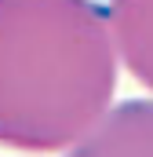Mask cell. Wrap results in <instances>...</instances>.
Here are the masks:
<instances>
[{"label": "cell", "instance_id": "obj_2", "mask_svg": "<svg viewBox=\"0 0 153 157\" xmlns=\"http://www.w3.org/2000/svg\"><path fill=\"white\" fill-rule=\"evenodd\" d=\"M66 157H153V99L113 102Z\"/></svg>", "mask_w": 153, "mask_h": 157}, {"label": "cell", "instance_id": "obj_3", "mask_svg": "<svg viewBox=\"0 0 153 157\" xmlns=\"http://www.w3.org/2000/svg\"><path fill=\"white\" fill-rule=\"evenodd\" d=\"M106 22L117 48V62L131 70L153 91V0H110Z\"/></svg>", "mask_w": 153, "mask_h": 157}, {"label": "cell", "instance_id": "obj_1", "mask_svg": "<svg viewBox=\"0 0 153 157\" xmlns=\"http://www.w3.org/2000/svg\"><path fill=\"white\" fill-rule=\"evenodd\" d=\"M117 70L95 0H0V146L69 150L113 106Z\"/></svg>", "mask_w": 153, "mask_h": 157}]
</instances>
